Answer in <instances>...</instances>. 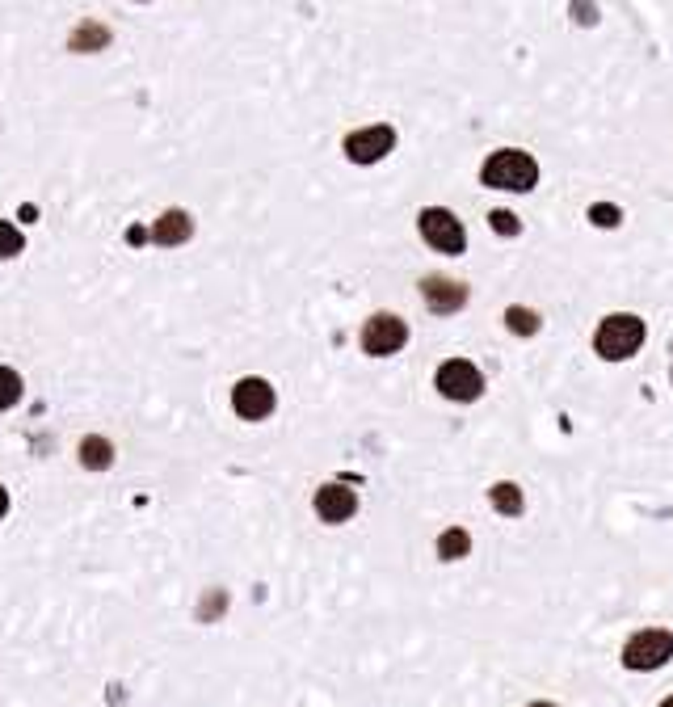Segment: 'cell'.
Returning <instances> with one entry per match:
<instances>
[{"label": "cell", "mask_w": 673, "mask_h": 707, "mask_svg": "<svg viewBox=\"0 0 673 707\" xmlns=\"http://www.w3.org/2000/svg\"><path fill=\"white\" fill-rule=\"evenodd\" d=\"M232 409L244 421H265L274 413V388L265 379H240L232 388Z\"/></svg>", "instance_id": "ba28073f"}, {"label": "cell", "mask_w": 673, "mask_h": 707, "mask_svg": "<svg viewBox=\"0 0 673 707\" xmlns=\"http://www.w3.org/2000/svg\"><path fill=\"white\" fill-rule=\"evenodd\" d=\"M589 219H594L598 228H619L623 224V211L610 207V202H598V207H589Z\"/></svg>", "instance_id": "ac0fdd59"}, {"label": "cell", "mask_w": 673, "mask_h": 707, "mask_svg": "<svg viewBox=\"0 0 673 707\" xmlns=\"http://www.w3.org/2000/svg\"><path fill=\"white\" fill-rule=\"evenodd\" d=\"M106 43H110V30L97 26V22H85V26L72 34V51H101Z\"/></svg>", "instance_id": "9a60e30c"}, {"label": "cell", "mask_w": 673, "mask_h": 707, "mask_svg": "<svg viewBox=\"0 0 673 707\" xmlns=\"http://www.w3.org/2000/svg\"><path fill=\"white\" fill-rule=\"evenodd\" d=\"M530 707H556V703H530Z\"/></svg>", "instance_id": "603a6c76"}, {"label": "cell", "mask_w": 673, "mask_h": 707, "mask_svg": "<svg viewBox=\"0 0 673 707\" xmlns=\"http://www.w3.org/2000/svg\"><path fill=\"white\" fill-rule=\"evenodd\" d=\"M17 253H22V232L0 219V257H17Z\"/></svg>", "instance_id": "d6986e66"}, {"label": "cell", "mask_w": 673, "mask_h": 707, "mask_svg": "<svg viewBox=\"0 0 673 707\" xmlns=\"http://www.w3.org/2000/svg\"><path fill=\"white\" fill-rule=\"evenodd\" d=\"M417 224H421V236H425V245H430V249L451 253V257L467 249V232L446 207H425Z\"/></svg>", "instance_id": "277c9868"}, {"label": "cell", "mask_w": 673, "mask_h": 707, "mask_svg": "<svg viewBox=\"0 0 673 707\" xmlns=\"http://www.w3.org/2000/svg\"><path fill=\"white\" fill-rule=\"evenodd\" d=\"M480 181H484L488 190H514V194H526V190H535L539 165H535V156H530V152L501 148V152H493V156L484 160Z\"/></svg>", "instance_id": "6da1fadb"}, {"label": "cell", "mask_w": 673, "mask_h": 707, "mask_svg": "<svg viewBox=\"0 0 673 707\" xmlns=\"http://www.w3.org/2000/svg\"><path fill=\"white\" fill-rule=\"evenodd\" d=\"M488 501H493V510H497V514H505V518H518V514L526 510V497H522V489H518V484H509V480L493 484V489H488Z\"/></svg>", "instance_id": "7c38bea8"}, {"label": "cell", "mask_w": 673, "mask_h": 707, "mask_svg": "<svg viewBox=\"0 0 673 707\" xmlns=\"http://www.w3.org/2000/svg\"><path fill=\"white\" fill-rule=\"evenodd\" d=\"M17 400H22V375L9 371V367H0V413L13 409Z\"/></svg>", "instance_id": "e0dca14e"}, {"label": "cell", "mask_w": 673, "mask_h": 707, "mask_svg": "<svg viewBox=\"0 0 673 707\" xmlns=\"http://www.w3.org/2000/svg\"><path fill=\"white\" fill-rule=\"evenodd\" d=\"M421 295H425V303H430V312H438V316H451V312H459L463 303H467V287H463V282L438 278V274H430V278L421 282Z\"/></svg>", "instance_id": "9c48e42d"}, {"label": "cell", "mask_w": 673, "mask_h": 707, "mask_svg": "<svg viewBox=\"0 0 673 707\" xmlns=\"http://www.w3.org/2000/svg\"><path fill=\"white\" fill-rule=\"evenodd\" d=\"M80 463H85L89 472H106L110 463H114V447H110V438H97V434H89L85 442H80Z\"/></svg>", "instance_id": "4fadbf2b"}, {"label": "cell", "mask_w": 673, "mask_h": 707, "mask_svg": "<svg viewBox=\"0 0 673 707\" xmlns=\"http://www.w3.org/2000/svg\"><path fill=\"white\" fill-rule=\"evenodd\" d=\"M488 224H493L497 236H518V232H522V224H518L514 211H493V215H488Z\"/></svg>", "instance_id": "ffe728a7"}, {"label": "cell", "mask_w": 673, "mask_h": 707, "mask_svg": "<svg viewBox=\"0 0 673 707\" xmlns=\"http://www.w3.org/2000/svg\"><path fill=\"white\" fill-rule=\"evenodd\" d=\"M539 325H543L539 312H530V308H509V312H505V329L518 333V337H535Z\"/></svg>", "instance_id": "2e32d148"}, {"label": "cell", "mask_w": 673, "mask_h": 707, "mask_svg": "<svg viewBox=\"0 0 673 707\" xmlns=\"http://www.w3.org/2000/svg\"><path fill=\"white\" fill-rule=\"evenodd\" d=\"M673 657V632L665 628H648V632H636L627 644H623V665L627 670H661V665Z\"/></svg>", "instance_id": "3957f363"}, {"label": "cell", "mask_w": 673, "mask_h": 707, "mask_svg": "<svg viewBox=\"0 0 673 707\" xmlns=\"http://www.w3.org/2000/svg\"><path fill=\"white\" fill-rule=\"evenodd\" d=\"M573 13L581 17V22L589 26V22H594V5H573Z\"/></svg>", "instance_id": "44dd1931"}, {"label": "cell", "mask_w": 673, "mask_h": 707, "mask_svg": "<svg viewBox=\"0 0 673 707\" xmlns=\"http://www.w3.org/2000/svg\"><path fill=\"white\" fill-rule=\"evenodd\" d=\"M404 341H409V325L392 312H379L362 325V350L371 358H387V354L404 350Z\"/></svg>", "instance_id": "5b68a950"}, {"label": "cell", "mask_w": 673, "mask_h": 707, "mask_svg": "<svg viewBox=\"0 0 673 707\" xmlns=\"http://www.w3.org/2000/svg\"><path fill=\"white\" fill-rule=\"evenodd\" d=\"M354 510H358V497H354V489H345V484H324V489H316L320 522H350Z\"/></svg>", "instance_id": "30bf717a"}, {"label": "cell", "mask_w": 673, "mask_h": 707, "mask_svg": "<svg viewBox=\"0 0 673 707\" xmlns=\"http://www.w3.org/2000/svg\"><path fill=\"white\" fill-rule=\"evenodd\" d=\"M661 707H673V695H669V699H665V703H661Z\"/></svg>", "instance_id": "cb8c5ba5"}, {"label": "cell", "mask_w": 673, "mask_h": 707, "mask_svg": "<svg viewBox=\"0 0 673 707\" xmlns=\"http://www.w3.org/2000/svg\"><path fill=\"white\" fill-rule=\"evenodd\" d=\"M640 346H644V320L631 316V312L606 316L594 333V350L606 362H627L631 354H640Z\"/></svg>", "instance_id": "7a4b0ae2"}, {"label": "cell", "mask_w": 673, "mask_h": 707, "mask_svg": "<svg viewBox=\"0 0 673 707\" xmlns=\"http://www.w3.org/2000/svg\"><path fill=\"white\" fill-rule=\"evenodd\" d=\"M5 510H9V493L0 489V518H5Z\"/></svg>", "instance_id": "7402d4cb"}, {"label": "cell", "mask_w": 673, "mask_h": 707, "mask_svg": "<svg viewBox=\"0 0 673 707\" xmlns=\"http://www.w3.org/2000/svg\"><path fill=\"white\" fill-rule=\"evenodd\" d=\"M438 392L446 396V400H459V404H467V400H480V392H484V375L472 367L467 358H451V362H442L438 367Z\"/></svg>", "instance_id": "8992f818"}, {"label": "cell", "mask_w": 673, "mask_h": 707, "mask_svg": "<svg viewBox=\"0 0 673 707\" xmlns=\"http://www.w3.org/2000/svg\"><path fill=\"white\" fill-rule=\"evenodd\" d=\"M190 232H194V219H190L186 211H165V215H160L156 224H152V240H156V245H165V249L186 245Z\"/></svg>", "instance_id": "8fae6325"}, {"label": "cell", "mask_w": 673, "mask_h": 707, "mask_svg": "<svg viewBox=\"0 0 673 707\" xmlns=\"http://www.w3.org/2000/svg\"><path fill=\"white\" fill-rule=\"evenodd\" d=\"M467 552H472V535H467L463 527H451L438 535V556L442 560H463Z\"/></svg>", "instance_id": "5bb4252c"}, {"label": "cell", "mask_w": 673, "mask_h": 707, "mask_svg": "<svg viewBox=\"0 0 673 707\" xmlns=\"http://www.w3.org/2000/svg\"><path fill=\"white\" fill-rule=\"evenodd\" d=\"M392 148H396L392 127H366V131L345 135V156H350L354 165H375V160H383Z\"/></svg>", "instance_id": "52a82bcc"}]
</instances>
